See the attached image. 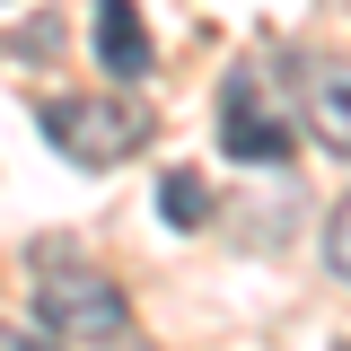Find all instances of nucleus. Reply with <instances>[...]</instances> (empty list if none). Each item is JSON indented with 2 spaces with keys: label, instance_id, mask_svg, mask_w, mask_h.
I'll use <instances>...</instances> for the list:
<instances>
[{
  "label": "nucleus",
  "instance_id": "nucleus-4",
  "mask_svg": "<svg viewBox=\"0 0 351 351\" xmlns=\"http://www.w3.org/2000/svg\"><path fill=\"white\" fill-rule=\"evenodd\" d=\"M88 27H97V62H106V80H149V62H158V53H149V27H141V9H132V0H97V9H88Z\"/></svg>",
  "mask_w": 351,
  "mask_h": 351
},
{
  "label": "nucleus",
  "instance_id": "nucleus-5",
  "mask_svg": "<svg viewBox=\"0 0 351 351\" xmlns=\"http://www.w3.org/2000/svg\"><path fill=\"white\" fill-rule=\"evenodd\" d=\"M307 123H316L325 149L351 158V62H316L307 71Z\"/></svg>",
  "mask_w": 351,
  "mask_h": 351
},
{
  "label": "nucleus",
  "instance_id": "nucleus-2",
  "mask_svg": "<svg viewBox=\"0 0 351 351\" xmlns=\"http://www.w3.org/2000/svg\"><path fill=\"white\" fill-rule=\"evenodd\" d=\"M44 141L71 158V167H114L149 141V106L132 97H53L44 106Z\"/></svg>",
  "mask_w": 351,
  "mask_h": 351
},
{
  "label": "nucleus",
  "instance_id": "nucleus-1",
  "mask_svg": "<svg viewBox=\"0 0 351 351\" xmlns=\"http://www.w3.org/2000/svg\"><path fill=\"white\" fill-rule=\"evenodd\" d=\"M36 325L53 334H88V343H123L132 334V307L106 272H88L80 255H44L36 263Z\"/></svg>",
  "mask_w": 351,
  "mask_h": 351
},
{
  "label": "nucleus",
  "instance_id": "nucleus-7",
  "mask_svg": "<svg viewBox=\"0 0 351 351\" xmlns=\"http://www.w3.org/2000/svg\"><path fill=\"white\" fill-rule=\"evenodd\" d=\"M325 263H334V281H351V193H343V211L325 219Z\"/></svg>",
  "mask_w": 351,
  "mask_h": 351
},
{
  "label": "nucleus",
  "instance_id": "nucleus-3",
  "mask_svg": "<svg viewBox=\"0 0 351 351\" xmlns=\"http://www.w3.org/2000/svg\"><path fill=\"white\" fill-rule=\"evenodd\" d=\"M219 149H228V158H255V167H281L299 141H290V123H281L246 80H228V97H219Z\"/></svg>",
  "mask_w": 351,
  "mask_h": 351
},
{
  "label": "nucleus",
  "instance_id": "nucleus-6",
  "mask_svg": "<svg viewBox=\"0 0 351 351\" xmlns=\"http://www.w3.org/2000/svg\"><path fill=\"white\" fill-rule=\"evenodd\" d=\"M158 219H176V228H202V219H211V184H202L193 167H176L167 184H158Z\"/></svg>",
  "mask_w": 351,
  "mask_h": 351
},
{
  "label": "nucleus",
  "instance_id": "nucleus-9",
  "mask_svg": "<svg viewBox=\"0 0 351 351\" xmlns=\"http://www.w3.org/2000/svg\"><path fill=\"white\" fill-rule=\"evenodd\" d=\"M114 351H149V343H132V334H123V343H114Z\"/></svg>",
  "mask_w": 351,
  "mask_h": 351
},
{
  "label": "nucleus",
  "instance_id": "nucleus-8",
  "mask_svg": "<svg viewBox=\"0 0 351 351\" xmlns=\"http://www.w3.org/2000/svg\"><path fill=\"white\" fill-rule=\"evenodd\" d=\"M0 351H62L53 325H0Z\"/></svg>",
  "mask_w": 351,
  "mask_h": 351
}]
</instances>
